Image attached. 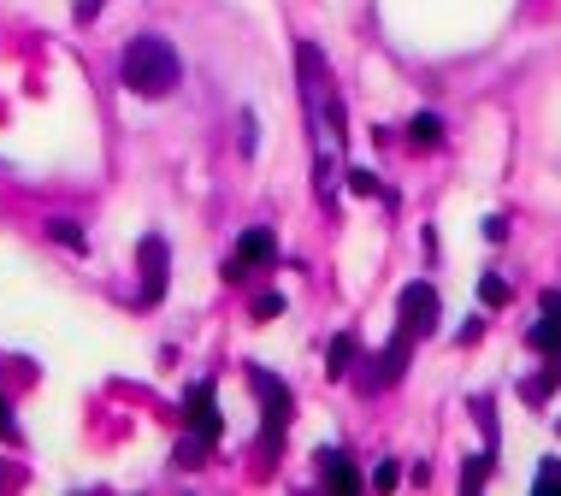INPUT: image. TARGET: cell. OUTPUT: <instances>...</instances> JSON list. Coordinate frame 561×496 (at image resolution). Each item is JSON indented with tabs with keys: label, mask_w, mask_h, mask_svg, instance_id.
<instances>
[{
	"label": "cell",
	"mask_w": 561,
	"mask_h": 496,
	"mask_svg": "<svg viewBox=\"0 0 561 496\" xmlns=\"http://www.w3.org/2000/svg\"><path fill=\"white\" fill-rule=\"evenodd\" d=\"M119 77H125L130 95H148V101H160V95H172V89H178L184 65H178V48H172L166 36H136V42H125Z\"/></svg>",
	"instance_id": "cell-1"
},
{
	"label": "cell",
	"mask_w": 561,
	"mask_h": 496,
	"mask_svg": "<svg viewBox=\"0 0 561 496\" xmlns=\"http://www.w3.org/2000/svg\"><path fill=\"white\" fill-rule=\"evenodd\" d=\"M249 384L260 390V408H266V432H260V443L272 449V443L284 437V426H290V390H284L272 372H260V367L249 372Z\"/></svg>",
	"instance_id": "cell-2"
},
{
	"label": "cell",
	"mask_w": 561,
	"mask_h": 496,
	"mask_svg": "<svg viewBox=\"0 0 561 496\" xmlns=\"http://www.w3.org/2000/svg\"><path fill=\"white\" fill-rule=\"evenodd\" d=\"M272 260H278V237H272L266 225H254V231H243L237 254L225 260V278H243V272H254V266H272Z\"/></svg>",
	"instance_id": "cell-3"
},
{
	"label": "cell",
	"mask_w": 561,
	"mask_h": 496,
	"mask_svg": "<svg viewBox=\"0 0 561 496\" xmlns=\"http://www.w3.org/2000/svg\"><path fill=\"white\" fill-rule=\"evenodd\" d=\"M402 331H414V337H432L437 331V290L432 284H408L402 290Z\"/></svg>",
	"instance_id": "cell-4"
},
{
	"label": "cell",
	"mask_w": 561,
	"mask_h": 496,
	"mask_svg": "<svg viewBox=\"0 0 561 496\" xmlns=\"http://www.w3.org/2000/svg\"><path fill=\"white\" fill-rule=\"evenodd\" d=\"M142 308H154L166 296V243L160 237H142Z\"/></svg>",
	"instance_id": "cell-5"
},
{
	"label": "cell",
	"mask_w": 561,
	"mask_h": 496,
	"mask_svg": "<svg viewBox=\"0 0 561 496\" xmlns=\"http://www.w3.org/2000/svg\"><path fill=\"white\" fill-rule=\"evenodd\" d=\"M184 408H189V426H195V437H201V443H219L225 420H219V408H213V384H195Z\"/></svg>",
	"instance_id": "cell-6"
},
{
	"label": "cell",
	"mask_w": 561,
	"mask_h": 496,
	"mask_svg": "<svg viewBox=\"0 0 561 496\" xmlns=\"http://www.w3.org/2000/svg\"><path fill=\"white\" fill-rule=\"evenodd\" d=\"M319 467H325V485H331V491H343V496L361 491V473H355V467H349L337 449H325V455H319Z\"/></svg>",
	"instance_id": "cell-7"
},
{
	"label": "cell",
	"mask_w": 561,
	"mask_h": 496,
	"mask_svg": "<svg viewBox=\"0 0 561 496\" xmlns=\"http://www.w3.org/2000/svg\"><path fill=\"white\" fill-rule=\"evenodd\" d=\"M532 349H544V355H561V319H556V313H544V319L532 325Z\"/></svg>",
	"instance_id": "cell-8"
},
{
	"label": "cell",
	"mask_w": 561,
	"mask_h": 496,
	"mask_svg": "<svg viewBox=\"0 0 561 496\" xmlns=\"http://www.w3.org/2000/svg\"><path fill=\"white\" fill-rule=\"evenodd\" d=\"M349 361H355V337L343 331V337H331V355H325V372H331V378H343V372H349Z\"/></svg>",
	"instance_id": "cell-9"
},
{
	"label": "cell",
	"mask_w": 561,
	"mask_h": 496,
	"mask_svg": "<svg viewBox=\"0 0 561 496\" xmlns=\"http://www.w3.org/2000/svg\"><path fill=\"white\" fill-rule=\"evenodd\" d=\"M408 136H414V148H437V142H443V124H437L432 113H414Z\"/></svg>",
	"instance_id": "cell-10"
},
{
	"label": "cell",
	"mask_w": 561,
	"mask_h": 496,
	"mask_svg": "<svg viewBox=\"0 0 561 496\" xmlns=\"http://www.w3.org/2000/svg\"><path fill=\"white\" fill-rule=\"evenodd\" d=\"M538 496H561V461H538V479H532Z\"/></svg>",
	"instance_id": "cell-11"
},
{
	"label": "cell",
	"mask_w": 561,
	"mask_h": 496,
	"mask_svg": "<svg viewBox=\"0 0 561 496\" xmlns=\"http://www.w3.org/2000/svg\"><path fill=\"white\" fill-rule=\"evenodd\" d=\"M479 296H485V308H502V302H508V284H502L497 272H491V278L479 284Z\"/></svg>",
	"instance_id": "cell-12"
},
{
	"label": "cell",
	"mask_w": 561,
	"mask_h": 496,
	"mask_svg": "<svg viewBox=\"0 0 561 496\" xmlns=\"http://www.w3.org/2000/svg\"><path fill=\"white\" fill-rule=\"evenodd\" d=\"M485 473H491V461L479 455V461H467V467H461V485H467V491H479V485H485Z\"/></svg>",
	"instance_id": "cell-13"
},
{
	"label": "cell",
	"mask_w": 561,
	"mask_h": 496,
	"mask_svg": "<svg viewBox=\"0 0 561 496\" xmlns=\"http://www.w3.org/2000/svg\"><path fill=\"white\" fill-rule=\"evenodd\" d=\"M48 231H54V243H65V248H83V231H77L71 219H54Z\"/></svg>",
	"instance_id": "cell-14"
},
{
	"label": "cell",
	"mask_w": 561,
	"mask_h": 496,
	"mask_svg": "<svg viewBox=\"0 0 561 496\" xmlns=\"http://www.w3.org/2000/svg\"><path fill=\"white\" fill-rule=\"evenodd\" d=\"M278 313H284V296H260L254 302V319H278Z\"/></svg>",
	"instance_id": "cell-15"
},
{
	"label": "cell",
	"mask_w": 561,
	"mask_h": 496,
	"mask_svg": "<svg viewBox=\"0 0 561 496\" xmlns=\"http://www.w3.org/2000/svg\"><path fill=\"white\" fill-rule=\"evenodd\" d=\"M349 189H355V195H378V178L373 172H349Z\"/></svg>",
	"instance_id": "cell-16"
},
{
	"label": "cell",
	"mask_w": 561,
	"mask_h": 496,
	"mask_svg": "<svg viewBox=\"0 0 561 496\" xmlns=\"http://www.w3.org/2000/svg\"><path fill=\"white\" fill-rule=\"evenodd\" d=\"M396 479H402V473H396V467H390V461H384V467H378V473H373V485H378V491H390V485H396Z\"/></svg>",
	"instance_id": "cell-17"
},
{
	"label": "cell",
	"mask_w": 561,
	"mask_h": 496,
	"mask_svg": "<svg viewBox=\"0 0 561 496\" xmlns=\"http://www.w3.org/2000/svg\"><path fill=\"white\" fill-rule=\"evenodd\" d=\"M0 432H6V437H18V426H12V414H6V402H0Z\"/></svg>",
	"instance_id": "cell-18"
}]
</instances>
